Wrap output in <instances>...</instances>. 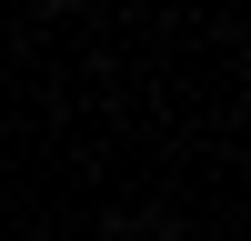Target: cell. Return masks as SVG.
I'll use <instances>...</instances> for the list:
<instances>
[{
  "instance_id": "6da1fadb",
  "label": "cell",
  "mask_w": 251,
  "mask_h": 241,
  "mask_svg": "<svg viewBox=\"0 0 251 241\" xmlns=\"http://www.w3.org/2000/svg\"><path fill=\"white\" fill-rule=\"evenodd\" d=\"M40 10H71V0H40Z\"/></svg>"
}]
</instances>
